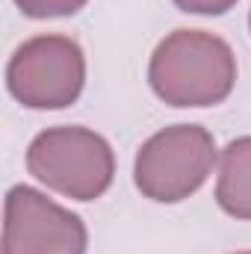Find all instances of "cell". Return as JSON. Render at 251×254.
Segmentation results:
<instances>
[{"label":"cell","instance_id":"cell-1","mask_svg":"<svg viewBox=\"0 0 251 254\" xmlns=\"http://www.w3.org/2000/svg\"><path fill=\"white\" fill-rule=\"evenodd\" d=\"M148 83L178 110H204L231 98L237 86L234 48L207 30H175L151 54Z\"/></svg>","mask_w":251,"mask_h":254},{"label":"cell","instance_id":"cell-2","mask_svg":"<svg viewBox=\"0 0 251 254\" xmlns=\"http://www.w3.org/2000/svg\"><path fill=\"white\" fill-rule=\"evenodd\" d=\"M27 172L71 201H95L116 181L113 145L83 125L48 127L27 148Z\"/></svg>","mask_w":251,"mask_h":254},{"label":"cell","instance_id":"cell-3","mask_svg":"<svg viewBox=\"0 0 251 254\" xmlns=\"http://www.w3.org/2000/svg\"><path fill=\"white\" fill-rule=\"evenodd\" d=\"M219 148L207 127L172 125L148 136L133 160V184L148 201L181 204L201 190L219 166Z\"/></svg>","mask_w":251,"mask_h":254},{"label":"cell","instance_id":"cell-4","mask_svg":"<svg viewBox=\"0 0 251 254\" xmlns=\"http://www.w3.org/2000/svg\"><path fill=\"white\" fill-rule=\"evenodd\" d=\"M6 89L27 110H65L86 89V54L63 33H42L15 48Z\"/></svg>","mask_w":251,"mask_h":254},{"label":"cell","instance_id":"cell-5","mask_svg":"<svg viewBox=\"0 0 251 254\" xmlns=\"http://www.w3.org/2000/svg\"><path fill=\"white\" fill-rule=\"evenodd\" d=\"M86 222L45 192L18 184L3 201V254H86Z\"/></svg>","mask_w":251,"mask_h":254},{"label":"cell","instance_id":"cell-6","mask_svg":"<svg viewBox=\"0 0 251 254\" xmlns=\"http://www.w3.org/2000/svg\"><path fill=\"white\" fill-rule=\"evenodd\" d=\"M216 204L240 222H251V136L231 139L216 166Z\"/></svg>","mask_w":251,"mask_h":254},{"label":"cell","instance_id":"cell-7","mask_svg":"<svg viewBox=\"0 0 251 254\" xmlns=\"http://www.w3.org/2000/svg\"><path fill=\"white\" fill-rule=\"evenodd\" d=\"M89 0H15V6L21 9V15L45 21V18H68L77 15Z\"/></svg>","mask_w":251,"mask_h":254},{"label":"cell","instance_id":"cell-8","mask_svg":"<svg viewBox=\"0 0 251 254\" xmlns=\"http://www.w3.org/2000/svg\"><path fill=\"white\" fill-rule=\"evenodd\" d=\"M172 3L187 15H225L240 0H172Z\"/></svg>","mask_w":251,"mask_h":254},{"label":"cell","instance_id":"cell-9","mask_svg":"<svg viewBox=\"0 0 251 254\" xmlns=\"http://www.w3.org/2000/svg\"><path fill=\"white\" fill-rule=\"evenodd\" d=\"M249 30H251V12H249Z\"/></svg>","mask_w":251,"mask_h":254},{"label":"cell","instance_id":"cell-10","mask_svg":"<svg viewBox=\"0 0 251 254\" xmlns=\"http://www.w3.org/2000/svg\"><path fill=\"white\" fill-rule=\"evenodd\" d=\"M234 254H251V252H234Z\"/></svg>","mask_w":251,"mask_h":254}]
</instances>
